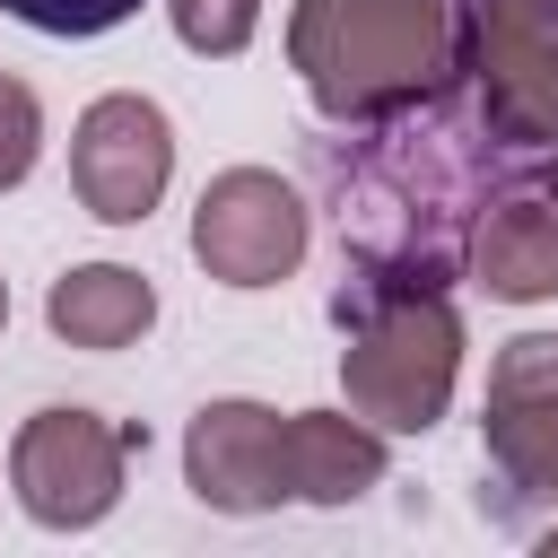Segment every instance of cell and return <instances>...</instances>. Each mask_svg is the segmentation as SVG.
Listing matches in <instances>:
<instances>
[{
    "label": "cell",
    "instance_id": "cell-1",
    "mask_svg": "<svg viewBox=\"0 0 558 558\" xmlns=\"http://www.w3.org/2000/svg\"><path fill=\"white\" fill-rule=\"evenodd\" d=\"M506 166L523 157L497 148V131L462 87L410 113L331 122V140H314V183L349 279L427 296H453V279H471V235L480 209L506 192Z\"/></svg>",
    "mask_w": 558,
    "mask_h": 558
},
{
    "label": "cell",
    "instance_id": "cell-2",
    "mask_svg": "<svg viewBox=\"0 0 558 558\" xmlns=\"http://www.w3.org/2000/svg\"><path fill=\"white\" fill-rule=\"evenodd\" d=\"M288 70L323 122H375L462 87V26L453 0H288Z\"/></svg>",
    "mask_w": 558,
    "mask_h": 558
},
{
    "label": "cell",
    "instance_id": "cell-3",
    "mask_svg": "<svg viewBox=\"0 0 558 558\" xmlns=\"http://www.w3.org/2000/svg\"><path fill=\"white\" fill-rule=\"evenodd\" d=\"M331 323H340V392H349V410L366 427L427 436L453 410V384H462V314H453V296L340 279Z\"/></svg>",
    "mask_w": 558,
    "mask_h": 558
},
{
    "label": "cell",
    "instance_id": "cell-4",
    "mask_svg": "<svg viewBox=\"0 0 558 558\" xmlns=\"http://www.w3.org/2000/svg\"><path fill=\"white\" fill-rule=\"evenodd\" d=\"M480 453H488L480 514L497 532H532V514L558 506V331H514L488 357Z\"/></svg>",
    "mask_w": 558,
    "mask_h": 558
},
{
    "label": "cell",
    "instance_id": "cell-5",
    "mask_svg": "<svg viewBox=\"0 0 558 558\" xmlns=\"http://www.w3.org/2000/svg\"><path fill=\"white\" fill-rule=\"evenodd\" d=\"M462 96L514 157L558 148V0H453Z\"/></svg>",
    "mask_w": 558,
    "mask_h": 558
},
{
    "label": "cell",
    "instance_id": "cell-6",
    "mask_svg": "<svg viewBox=\"0 0 558 558\" xmlns=\"http://www.w3.org/2000/svg\"><path fill=\"white\" fill-rule=\"evenodd\" d=\"M131 453H148V427H122L105 410L61 401V410H35L9 436V488H17L26 523H44V532H96L122 506Z\"/></svg>",
    "mask_w": 558,
    "mask_h": 558
},
{
    "label": "cell",
    "instance_id": "cell-7",
    "mask_svg": "<svg viewBox=\"0 0 558 558\" xmlns=\"http://www.w3.org/2000/svg\"><path fill=\"white\" fill-rule=\"evenodd\" d=\"M305 244H314V209L270 166H227L192 201V262L218 288H279L305 270Z\"/></svg>",
    "mask_w": 558,
    "mask_h": 558
},
{
    "label": "cell",
    "instance_id": "cell-8",
    "mask_svg": "<svg viewBox=\"0 0 558 558\" xmlns=\"http://www.w3.org/2000/svg\"><path fill=\"white\" fill-rule=\"evenodd\" d=\"M166 183H174V122H166V105L140 96V87L96 96L78 113V131H70V192H78V209L105 218V227H140L166 201Z\"/></svg>",
    "mask_w": 558,
    "mask_h": 558
},
{
    "label": "cell",
    "instance_id": "cell-9",
    "mask_svg": "<svg viewBox=\"0 0 558 558\" xmlns=\"http://www.w3.org/2000/svg\"><path fill=\"white\" fill-rule=\"evenodd\" d=\"M279 410L270 401H201L192 427H183V488L209 506V514H270L288 497V462H279Z\"/></svg>",
    "mask_w": 558,
    "mask_h": 558
},
{
    "label": "cell",
    "instance_id": "cell-10",
    "mask_svg": "<svg viewBox=\"0 0 558 558\" xmlns=\"http://www.w3.org/2000/svg\"><path fill=\"white\" fill-rule=\"evenodd\" d=\"M471 279H480L497 305H549V296H558V192H549V183H506V192L480 209Z\"/></svg>",
    "mask_w": 558,
    "mask_h": 558
},
{
    "label": "cell",
    "instance_id": "cell-11",
    "mask_svg": "<svg viewBox=\"0 0 558 558\" xmlns=\"http://www.w3.org/2000/svg\"><path fill=\"white\" fill-rule=\"evenodd\" d=\"M279 462H288V497L296 506H357L366 488H384L392 436L366 427L357 410H288Z\"/></svg>",
    "mask_w": 558,
    "mask_h": 558
},
{
    "label": "cell",
    "instance_id": "cell-12",
    "mask_svg": "<svg viewBox=\"0 0 558 558\" xmlns=\"http://www.w3.org/2000/svg\"><path fill=\"white\" fill-rule=\"evenodd\" d=\"M44 323H52V340L113 357V349H140V340H148L157 288H148V270H131V262H78V270H61V279L44 288Z\"/></svg>",
    "mask_w": 558,
    "mask_h": 558
},
{
    "label": "cell",
    "instance_id": "cell-13",
    "mask_svg": "<svg viewBox=\"0 0 558 558\" xmlns=\"http://www.w3.org/2000/svg\"><path fill=\"white\" fill-rule=\"evenodd\" d=\"M166 26L183 52L201 61H235L253 35H262V0H166Z\"/></svg>",
    "mask_w": 558,
    "mask_h": 558
},
{
    "label": "cell",
    "instance_id": "cell-14",
    "mask_svg": "<svg viewBox=\"0 0 558 558\" xmlns=\"http://www.w3.org/2000/svg\"><path fill=\"white\" fill-rule=\"evenodd\" d=\"M35 157H44V96L17 70H0V192H17Z\"/></svg>",
    "mask_w": 558,
    "mask_h": 558
},
{
    "label": "cell",
    "instance_id": "cell-15",
    "mask_svg": "<svg viewBox=\"0 0 558 558\" xmlns=\"http://www.w3.org/2000/svg\"><path fill=\"white\" fill-rule=\"evenodd\" d=\"M17 26H35V35H61V44H87V35H113L140 0H0Z\"/></svg>",
    "mask_w": 558,
    "mask_h": 558
},
{
    "label": "cell",
    "instance_id": "cell-16",
    "mask_svg": "<svg viewBox=\"0 0 558 558\" xmlns=\"http://www.w3.org/2000/svg\"><path fill=\"white\" fill-rule=\"evenodd\" d=\"M532 541H541V549L558 558V514H549V523H532Z\"/></svg>",
    "mask_w": 558,
    "mask_h": 558
},
{
    "label": "cell",
    "instance_id": "cell-17",
    "mask_svg": "<svg viewBox=\"0 0 558 558\" xmlns=\"http://www.w3.org/2000/svg\"><path fill=\"white\" fill-rule=\"evenodd\" d=\"M0 331H9V279H0Z\"/></svg>",
    "mask_w": 558,
    "mask_h": 558
},
{
    "label": "cell",
    "instance_id": "cell-18",
    "mask_svg": "<svg viewBox=\"0 0 558 558\" xmlns=\"http://www.w3.org/2000/svg\"><path fill=\"white\" fill-rule=\"evenodd\" d=\"M549 157H558V148H549ZM549 192H558V166H549Z\"/></svg>",
    "mask_w": 558,
    "mask_h": 558
}]
</instances>
